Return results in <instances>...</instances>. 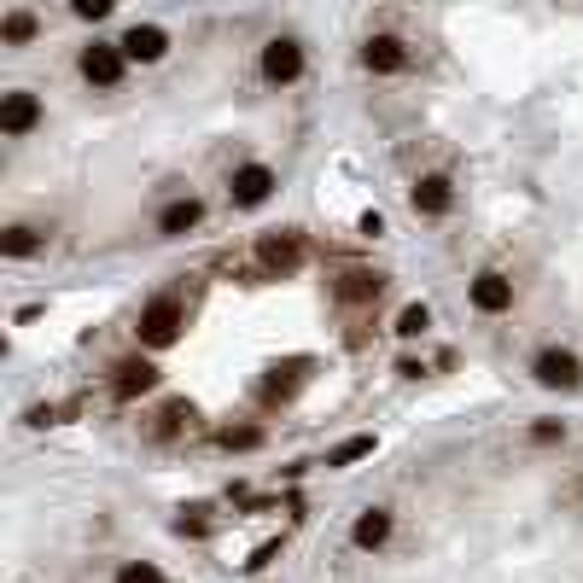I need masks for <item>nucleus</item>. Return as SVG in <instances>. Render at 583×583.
Segmentation results:
<instances>
[{
	"mask_svg": "<svg viewBox=\"0 0 583 583\" xmlns=\"http://www.w3.org/2000/svg\"><path fill=\"white\" fill-rule=\"evenodd\" d=\"M362 234H368V240H379V234H385V216H379V210H368V216H362Z\"/></svg>",
	"mask_w": 583,
	"mask_h": 583,
	"instance_id": "nucleus-26",
	"label": "nucleus"
},
{
	"mask_svg": "<svg viewBox=\"0 0 583 583\" xmlns=\"http://www.w3.org/2000/svg\"><path fill=\"white\" fill-rule=\"evenodd\" d=\"M199 222H205V199H193V193H181V199H170V205L158 210V234H164V240L193 234Z\"/></svg>",
	"mask_w": 583,
	"mask_h": 583,
	"instance_id": "nucleus-17",
	"label": "nucleus"
},
{
	"mask_svg": "<svg viewBox=\"0 0 583 583\" xmlns=\"http://www.w3.org/2000/svg\"><path fill=\"white\" fill-rule=\"evenodd\" d=\"M257 70H263V82H269V88H292V82L304 76V41H298V35H269V41H263Z\"/></svg>",
	"mask_w": 583,
	"mask_h": 583,
	"instance_id": "nucleus-4",
	"label": "nucleus"
},
{
	"mask_svg": "<svg viewBox=\"0 0 583 583\" xmlns=\"http://www.w3.org/2000/svg\"><path fill=\"white\" fill-rule=\"evenodd\" d=\"M251 257H257V269L269 280H292L304 269V234L298 228H269V234H257Z\"/></svg>",
	"mask_w": 583,
	"mask_h": 583,
	"instance_id": "nucleus-2",
	"label": "nucleus"
},
{
	"mask_svg": "<svg viewBox=\"0 0 583 583\" xmlns=\"http://www.w3.org/2000/svg\"><path fill=\"white\" fill-rule=\"evenodd\" d=\"M391 333H397V339H426V333H432V304H403V315H397Z\"/></svg>",
	"mask_w": 583,
	"mask_h": 583,
	"instance_id": "nucleus-22",
	"label": "nucleus"
},
{
	"mask_svg": "<svg viewBox=\"0 0 583 583\" xmlns=\"http://www.w3.org/2000/svg\"><path fill=\"white\" fill-rule=\"evenodd\" d=\"M531 379L543 385V391H578L583 385V356L572 344H543L537 356H531Z\"/></svg>",
	"mask_w": 583,
	"mask_h": 583,
	"instance_id": "nucleus-3",
	"label": "nucleus"
},
{
	"mask_svg": "<svg viewBox=\"0 0 583 583\" xmlns=\"http://www.w3.org/2000/svg\"><path fill=\"white\" fill-rule=\"evenodd\" d=\"M70 12H76L82 24H100V18H111V12H117V0H70Z\"/></svg>",
	"mask_w": 583,
	"mask_h": 583,
	"instance_id": "nucleus-24",
	"label": "nucleus"
},
{
	"mask_svg": "<svg viewBox=\"0 0 583 583\" xmlns=\"http://www.w3.org/2000/svg\"><path fill=\"white\" fill-rule=\"evenodd\" d=\"M82 82H94V88H117L123 82V70H129V53H123V41H94V47H82Z\"/></svg>",
	"mask_w": 583,
	"mask_h": 583,
	"instance_id": "nucleus-6",
	"label": "nucleus"
},
{
	"mask_svg": "<svg viewBox=\"0 0 583 583\" xmlns=\"http://www.w3.org/2000/svg\"><path fill=\"white\" fill-rule=\"evenodd\" d=\"M146 391H158V362H152V356H123V362H111V397H117V403H135Z\"/></svg>",
	"mask_w": 583,
	"mask_h": 583,
	"instance_id": "nucleus-9",
	"label": "nucleus"
},
{
	"mask_svg": "<svg viewBox=\"0 0 583 583\" xmlns=\"http://www.w3.org/2000/svg\"><path fill=\"white\" fill-rule=\"evenodd\" d=\"M519 298L514 275H502V269H479V275L467 280V304L479 309V315H508Z\"/></svg>",
	"mask_w": 583,
	"mask_h": 583,
	"instance_id": "nucleus-7",
	"label": "nucleus"
},
{
	"mask_svg": "<svg viewBox=\"0 0 583 583\" xmlns=\"http://www.w3.org/2000/svg\"><path fill=\"white\" fill-rule=\"evenodd\" d=\"M35 251H47V228H41V222H6V228H0V257H6V263H24Z\"/></svg>",
	"mask_w": 583,
	"mask_h": 583,
	"instance_id": "nucleus-18",
	"label": "nucleus"
},
{
	"mask_svg": "<svg viewBox=\"0 0 583 583\" xmlns=\"http://www.w3.org/2000/svg\"><path fill=\"white\" fill-rule=\"evenodd\" d=\"M362 70H374V76H403V70H409L403 35H368V41H362Z\"/></svg>",
	"mask_w": 583,
	"mask_h": 583,
	"instance_id": "nucleus-12",
	"label": "nucleus"
},
{
	"mask_svg": "<svg viewBox=\"0 0 583 583\" xmlns=\"http://www.w3.org/2000/svg\"><path fill=\"white\" fill-rule=\"evenodd\" d=\"M531 444H566V420H537L531 426Z\"/></svg>",
	"mask_w": 583,
	"mask_h": 583,
	"instance_id": "nucleus-25",
	"label": "nucleus"
},
{
	"mask_svg": "<svg viewBox=\"0 0 583 583\" xmlns=\"http://www.w3.org/2000/svg\"><path fill=\"white\" fill-rule=\"evenodd\" d=\"M123 53H129L135 65H158V59L170 53V30H164V24H129V30H123Z\"/></svg>",
	"mask_w": 583,
	"mask_h": 583,
	"instance_id": "nucleus-16",
	"label": "nucleus"
},
{
	"mask_svg": "<svg viewBox=\"0 0 583 583\" xmlns=\"http://www.w3.org/2000/svg\"><path fill=\"white\" fill-rule=\"evenodd\" d=\"M391 531H397V514H391V508H362L356 525H350V543H356L362 554H379L385 543H391Z\"/></svg>",
	"mask_w": 583,
	"mask_h": 583,
	"instance_id": "nucleus-15",
	"label": "nucleus"
},
{
	"mask_svg": "<svg viewBox=\"0 0 583 583\" xmlns=\"http://www.w3.org/2000/svg\"><path fill=\"white\" fill-rule=\"evenodd\" d=\"M374 449H379L374 432H356V438H344L339 449H327V467H356V461H368Z\"/></svg>",
	"mask_w": 583,
	"mask_h": 583,
	"instance_id": "nucleus-20",
	"label": "nucleus"
},
{
	"mask_svg": "<svg viewBox=\"0 0 583 583\" xmlns=\"http://www.w3.org/2000/svg\"><path fill=\"white\" fill-rule=\"evenodd\" d=\"M35 35H41L35 12H30V6H12V12H6V24H0V47H12V53H18V47H30Z\"/></svg>",
	"mask_w": 583,
	"mask_h": 583,
	"instance_id": "nucleus-19",
	"label": "nucleus"
},
{
	"mask_svg": "<svg viewBox=\"0 0 583 583\" xmlns=\"http://www.w3.org/2000/svg\"><path fill=\"white\" fill-rule=\"evenodd\" d=\"M41 129V100H35L30 88H12V94H0V135L6 140H24Z\"/></svg>",
	"mask_w": 583,
	"mask_h": 583,
	"instance_id": "nucleus-10",
	"label": "nucleus"
},
{
	"mask_svg": "<svg viewBox=\"0 0 583 583\" xmlns=\"http://www.w3.org/2000/svg\"><path fill=\"white\" fill-rule=\"evenodd\" d=\"M181 333H187V304H181V292H158V298L140 304V321H135L140 350H170V344H181Z\"/></svg>",
	"mask_w": 583,
	"mask_h": 583,
	"instance_id": "nucleus-1",
	"label": "nucleus"
},
{
	"mask_svg": "<svg viewBox=\"0 0 583 583\" xmlns=\"http://www.w3.org/2000/svg\"><path fill=\"white\" fill-rule=\"evenodd\" d=\"M409 210H414V216H426V222L449 216V210H455V181H449L444 170L414 175V187H409Z\"/></svg>",
	"mask_w": 583,
	"mask_h": 583,
	"instance_id": "nucleus-8",
	"label": "nucleus"
},
{
	"mask_svg": "<svg viewBox=\"0 0 583 583\" xmlns=\"http://www.w3.org/2000/svg\"><path fill=\"white\" fill-rule=\"evenodd\" d=\"M309 385V356H292V362H280V368H269L263 374V385H257V403H292L298 391Z\"/></svg>",
	"mask_w": 583,
	"mask_h": 583,
	"instance_id": "nucleus-11",
	"label": "nucleus"
},
{
	"mask_svg": "<svg viewBox=\"0 0 583 583\" xmlns=\"http://www.w3.org/2000/svg\"><path fill=\"white\" fill-rule=\"evenodd\" d=\"M333 298H339L344 309L379 304V298H385V275H374V269H339V280H333Z\"/></svg>",
	"mask_w": 583,
	"mask_h": 583,
	"instance_id": "nucleus-13",
	"label": "nucleus"
},
{
	"mask_svg": "<svg viewBox=\"0 0 583 583\" xmlns=\"http://www.w3.org/2000/svg\"><path fill=\"white\" fill-rule=\"evenodd\" d=\"M216 449L251 455V449H263V426H216Z\"/></svg>",
	"mask_w": 583,
	"mask_h": 583,
	"instance_id": "nucleus-21",
	"label": "nucleus"
},
{
	"mask_svg": "<svg viewBox=\"0 0 583 583\" xmlns=\"http://www.w3.org/2000/svg\"><path fill=\"white\" fill-rule=\"evenodd\" d=\"M193 420H199V409H193L187 397H175V403H164V409L146 420V438H152V444H175V438L193 432Z\"/></svg>",
	"mask_w": 583,
	"mask_h": 583,
	"instance_id": "nucleus-14",
	"label": "nucleus"
},
{
	"mask_svg": "<svg viewBox=\"0 0 583 583\" xmlns=\"http://www.w3.org/2000/svg\"><path fill=\"white\" fill-rule=\"evenodd\" d=\"M111 583H170V578H164L158 560H123V566L111 572Z\"/></svg>",
	"mask_w": 583,
	"mask_h": 583,
	"instance_id": "nucleus-23",
	"label": "nucleus"
},
{
	"mask_svg": "<svg viewBox=\"0 0 583 583\" xmlns=\"http://www.w3.org/2000/svg\"><path fill=\"white\" fill-rule=\"evenodd\" d=\"M275 187H280V175L269 170V164H240V170L228 175V205L234 210H257V205L275 199Z\"/></svg>",
	"mask_w": 583,
	"mask_h": 583,
	"instance_id": "nucleus-5",
	"label": "nucleus"
}]
</instances>
